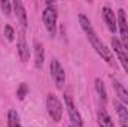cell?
I'll list each match as a JSON object with an SVG mask.
<instances>
[{
  "label": "cell",
  "instance_id": "obj_15",
  "mask_svg": "<svg viewBox=\"0 0 128 127\" xmlns=\"http://www.w3.org/2000/svg\"><path fill=\"white\" fill-rule=\"evenodd\" d=\"M8 127H21L20 115L15 109H10L8 112Z\"/></svg>",
  "mask_w": 128,
  "mask_h": 127
},
{
  "label": "cell",
  "instance_id": "obj_11",
  "mask_svg": "<svg viewBox=\"0 0 128 127\" xmlns=\"http://www.w3.org/2000/svg\"><path fill=\"white\" fill-rule=\"evenodd\" d=\"M16 48H18V54H20V58H21V61H27V60H28V57H30V51H28V45H27V42H26L24 30L20 33V37H18Z\"/></svg>",
  "mask_w": 128,
  "mask_h": 127
},
{
  "label": "cell",
  "instance_id": "obj_6",
  "mask_svg": "<svg viewBox=\"0 0 128 127\" xmlns=\"http://www.w3.org/2000/svg\"><path fill=\"white\" fill-rule=\"evenodd\" d=\"M116 18H118V27H119V32H121V43L125 48V51L128 52V21L125 18L124 9L118 11Z\"/></svg>",
  "mask_w": 128,
  "mask_h": 127
},
{
  "label": "cell",
  "instance_id": "obj_10",
  "mask_svg": "<svg viewBox=\"0 0 128 127\" xmlns=\"http://www.w3.org/2000/svg\"><path fill=\"white\" fill-rule=\"evenodd\" d=\"M110 81L113 84V88H115V93L118 96L119 102L124 103V105H128V90L124 87V84H121L115 76H110Z\"/></svg>",
  "mask_w": 128,
  "mask_h": 127
},
{
  "label": "cell",
  "instance_id": "obj_18",
  "mask_svg": "<svg viewBox=\"0 0 128 127\" xmlns=\"http://www.w3.org/2000/svg\"><path fill=\"white\" fill-rule=\"evenodd\" d=\"M0 8H2L3 15H6V17L10 15V12H12V3H10V2H8V0H2V2H0Z\"/></svg>",
  "mask_w": 128,
  "mask_h": 127
},
{
  "label": "cell",
  "instance_id": "obj_7",
  "mask_svg": "<svg viewBox=\"0 0 128 127\" xmlns=\"http://www.w3.org/2000/svg\"><path fill=\"white\" fill-rule=\"evenodd\" d=\"M112 49L115 51V54H116L121 66L124 67V70L128 73V52L125 51V48L122 46L121 40H118L116 37H112Z\"/></svg>",
  "mask_w": 128,
  "mask_h": 127
},
{
  "label": "cell",
  "instance_id": "obj_16",
  "mask_svg": "<svg viewBox=\"0 0 128 127\" xmlns=\"http://www.w3.org/2000/svg\"><path fill=\"white\" fill-rule=\"evenodd\" d=\"M96 91L98 97L101 99V103L104 105L106 102H107V93H106V88H104V84H103V81L101 79H96Z\"/></svg>",
  "mask_w": 128,
  "mask_h": 127
},
{
  "label": "cell",
  "instance_id": "obj_17",
  "mask_svg": "<svg viewBox=\"0 0 128 127\" xmlns=\"http://www.w3.org/2000/svg\"><path fill=\"white\" fill-rule=\"evenodd\" d=\"M27 94H28V85L26 82H21L20 87H18V90H16V96H18L20 100H24V97Z\"/></svg>",
  "mask_w": 128,
  "mask_h": 127
},
{
  "label": "cell",
  "instance_id": "obj_19",
  "mask_svg": "<svg viewBox=\"0 0 128 127\" xmlns=\"http://www.w3.org/2000/svg\"><path fill=\"white\" fill-rule=\"evenodd\" d=\"M4 36H6V39H8L9 42H12V40H14V36H15V30H14V27H12L10 24L4 26Z\"/></svg>",
  "mask_w": 128,
  "mask_h": 127
},
{
  "label": "cell",
  "instance_id": "obj_14",
  "mask_svg": "<svg viewBox=\"0 0 128 127\" xmlns=\"http://www.w3.org/2000/svg\"><path fill=\"white\" fill-rule=\"evenodd\" d=\"M33 46H34V64L36 67H42L45 63V48L39 40H34Z\"/></svg>",
  "mask_w": 128,
  "mask_h": 127
},
{
  "label": "cell",
  "instance_id": "obj_8",
  "mask_svg": "<svg viewBox=\"0 0 128 127\" xmlns=\"http://www.w3.org/2000/svg\"><path fill=\"white\" fill-rule=\"evenodd\" d=\"M101 14H103V20H104L106 27H107L112 33H115L116 32V29H118V18H116L115 12L112 11V8H109V6H103Z\"/></svg>",
  "mask_w": 128,
  "mask_h": 127
},
{
  "label": "cell",
  "instance_id": "obj_1",
  "mask_svg": "<svg viewBox=\"0 0 128 127\" xmlns=\"http://www.w3.org/2000/svg\"><path fill=\"white\" fill-rule=\"evenodd\" d=\"M79 24H80L84 33L86 34L90 43H91L92 48L96 49V52L106 61V63L110 64L113 61V60H112V51L100 40V37L97 36V33H96V30H94V27H92V24H91V21H90V18H88L86 15H84V14H79Z\"/></svg>",
  "mask_w": 128,
  "mask_h": 127
},
{
  "label": "cell",
  "instance_id": "obj_9",
  "mask_svg": "<svg viewBox=\"0 0 128 127\" xmlns=\"http://www.w3.org/2000/svg\"><path fill=\"white\" fill-rule=\"evenodd\" d=\"M12 8H14V11H15V15H16V18H18L20 24L22 26V30H26L27 26H28V21H27V12H26L24 5H22L20 0H15V2L12 3Z\"/></svg>",
  "mask_w": 128,
  "mask_h": 127
},
{
  "label": "cell",
  "instance_id": "obj_2",
  "mask_svg": "<svg viewBox=\"0 0 128 127\" xmlns=\"http://www.w3.org/2000/svg\"><path fill=\"white\" fill-rule=\"evenodd\" d=\"M42 20H43V24H45L48 33H49V36H55V33H57V20H58V9H57L55 2H46V8L43 9Z\"/></svg>",
  "mask_w": 128,
  "mask_h": 127
},
{
  "label": "cell",
  "instance_id": "obj_13",
  "mask_svg": "<svg viewBox=\"0 0 128 127\" xmlns=\"http://www.w3.org/2000/svg\"><path fill=\"white\" fill-rule=\"evenodd\" d=\"M97 123L100 127H113V121H112L109 112L106 111L104 105H101L97 111Z\"/></svg>",
  "mask_w": 128,
  "mask_h": 127
},
{
  "label": "cell",
  "instance_id": "obj_5",
  "mask_svg": "<svg viewBox=\"0 0 128 127\" xmlns=\"http://www.w3.org/2000/svg\"><path fill=\"white\" fill-rule=\"evenodd\" d=\"M49 69H51V76H52V79L55 82V87L58 90H63L64 84H66V72H64L63 66L60 64V61L57 58H52Z\"/></svg>",
  "mask_w": 128,
  "mask_h": 127
},
{
  "label": "cell",
  "instance_id": "obj_3",
  "mask_svg": "<svg viewBox=\"0 0 128 127\" xmlns=\"http://www.w3.org/2000/svg\"><path fill=\"white\" fill-rule=\"evenodd\" d=\"M46 111L55 123H58L63 117V105H61L60 99L52 93L46 96Z\"/></svg>",
  "mask_w": 128,
  "mask_h": 127
},
{
  "label": "cell",
  "instance_id": "obj_12",
  "mask_svg": "<svg viewBox=\"0 0 128 127\" xmlns=\"http://www.w3.org/2000/svg\"><path fill=\"white\" fill-rule=\"evenodd\" d=\"M113 106H115V111L118 114L121 127H128V109L125 108V105L121 103L119 100H115L113 102Z\"/></svg>",
  "mask_w": 128,
  "mask_h": 127
},
{
  "label": "cell",
  "instance_id": "obj_4",
  "mask_svg": "<svg viewBox=\"0 0 128 127\" xmlns=\"http://www.w3.org/2000/svg\"><path fill=\"white\" fill-rule=\"evenodd\" d=\"M64 105L67 108V112H68V118H70V123L72 127H84V121H82V115L80 112L78 111L76 105L73 103V99L68 93H64Z\"/></svg>",
  "mask_w": 128,
  "mask_h": 127
}]
</instances>
